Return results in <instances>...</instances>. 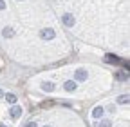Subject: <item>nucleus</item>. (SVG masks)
Instances as JSON below:
<instances>
[{
	"label": "nucleus",
	"mask_w": 130,
	"mask_h": 127,
	"mask_svg": "<svg viewBox=\"0 0 130 127\" xmlns=\"http://www.w3.org/2000/svg\"><path fill=\"white\" fill-rule=\"evenodd\" d=\"M54 35H56V33H54L53 29H43L42 33H40V36H42L43 40H53V38H54Z\"/></svg>",
	"instance_id": "nucleus-2"
},
{
	"label": "nucleus",
	"mask_w": 130,
	"mask_h": 127,
	"mask_svg": "<svg viewBox=\"0 0 130 127\" xmlns=\"http://www.w3.org/2000/svg\"><path fill=\"white\" fill-rule=\"evenodd\" d=\"M63 89L69 91V93H72V91L76 89V82H74V80H67V82L63 84Z\"/></svg>",
	"instance_id": "nucleus-4"
},
{
	"label": "nucleus",
	"mask_w": 130,
	"mask_h": 127,
	"mask_svg": "<svg viewBox=\"0 0 130 127\" xmlns=\"http://www.w3.org/2000/svg\"><path fill=\"white\" fill-rule=\"evenodd\" d=\"M42 89L47 91V93H51V91H54V84H51V82H43V84H42Z\"/></svg>",
	"instance_id": "nucleus-7"
},
{
	"label": "nucleus",
	"mask_w": 130,
	"mask_h": 127,
	"mask_svg": "<svg viewBox=\"0 0 130 127\" xmlns=\"http://www.w3.org/2000/svg\"><path fill=\"white\" fill-rule=\"evenodd\" d=\"M0 127H7V125H4V123H0Z\"/></svg>",
	"instance_id": "nucleus-16"
},
{
	"label": "nucleus",
	"mask_w": 130,
	"mask_h": 127,
	"mask_svg": "<svg viewBox=\"0 0 130 127\" xmlns=\"http://www.w3.org/2000/svg\"><path fill=\"white\" fill-rule=\"evenodd\" d=\"M74 78H76V80H79V82L87 80V71H85V69H76V73H74Z\"/></svg>",
	"instance_id": "nucleus-3"
},
{
	"label": "nucleus",
	"mask_w": 130,
	"mask_h": 127,
	"mask_svg": "<svg viewBox=\"0 0 130 127\" xmlns=\"http://www.w3.org/2000/svg\"><path fill=\"white\" fill-rule=\"evenodd\" d=\"M92 116H94V118H101V116H103V107H96V109L92 111Z\"/></svg>",
	"instance_id": "nucleus-8"
},
{
	"label": "nucleus",
	"mask_w": 130,
	"mask_h": 127,
	"mask_svg": "<svg viewBox=\"0 0 130 127\" xmlns=\"http://www.w3.org/2000/svg\"><path fill=\"white\" fill-rule=\"evenodd\" d=\"M63 24L67 27H72L74 26V17L72 15H63Z\"/></svg>",
	"instance_id": "nucleus-5"
},
{
	"label": "nucleus",
	"mask_w": 130,
	"mask_h": 127,
	"mask_svg": "<svg viewBox=\"0 0 130 127\" xmlns=\"http://www.w3.org/2000/svg\"><path fill=\"white\" fill-rule=\"evenodd\" d=\"M105 60H107L108 64H121V58L114 56V55H107V56H105Z\"/></svg>",
	"instance_id": "nucleus-6"
},
{
	"label": "nucleus",
	"mask_w": 130,
	"mask_h": 127,
	"mask_svg": "<svg viewBox=\"0 0 130 127\" xmlns=\"http://www.w3.org/2000/svg\"><path fill=\"white\" fill-rule=\"evenodd\" d=\"M2 35H4V36H6V38H11V36H13V35H14V31H13V29H11V27H6V29H4V31H2Z\"/></svg>",
	"instance_id": "nucleus-9"
},
{
	"label": "nucleus",
	"mask_w": 130,
	"mask_h": 127,
	"mask_svg": "<svg viewBox=\"0 0 130 127\" xmlns=\"http://www.w3.org/2000/svg\"><path fill=\"white\" fill-rule=\"evenodd\" d=\"M96 125H98V127H110L112 122H110V120H101V122H98Z\"/></svg>",
	"instance_id": "nucleus-11"
},
{
	"label": "nucleus",
	"mask_w": 130,
	"mask_h": 127,
	"mask_svg": "<svg viewBox=\"0 0 130 127\" xmlns=\"http://www.w3.org/2000/svg\"><path fill=\"white\" fill-rule=\"evenodd\" d=\"M6 7V2H4V0H0V9H4Z\"/></svg>",
	"instance_id": "nucleus-15"
},
{
	"label": "nucleus",
	"mask_w": 130,
	"mask_h": 127,
	"mask_svg": "<svg viewBox=\"0 0 130 127\" xmlns=\"http://www.w3.org/2000/svg\"><path fill=\"white\" fill-rule=\"evenodd\" d=\"M43 127H51V125H43Z\"/></svg>",
	"instance_id": "nucleus-18"
},
{
	"label": "nucleus",
	"mask_w": 130,
	"mask_h": 127,
	"mask_svg": "<svg viewBox=\"0 0 130 127\" xmlns=\"http://www.w3.org/2000/svg\"><path fill=\"white\" fill-rule=\"evenodd\" d=\"M118 78H119L121 82H126V80H128V73H126V71H123V73H118Z\"/></svg>",
	"instance_id": "nucleus-12"
},
{
	"label": "nucleus",
	"mask_w": 130,
	"mask_h": 127,
	"mask_svg": "<svg viewBox=\"0 0 130 127\" xmlns=\"http://www.w3.org/2000/svg\"><path fill=\"white\" fill-rule=\"evenodd\" d=\"M24 127H36V123H35V122H29V123H25Z\"/></svg>",
	"instance_id": "nucleus-14"
},
{
	"label": "nucleus",
	"mask_w": 130,
	"mask_h": 127,
	"mask_svg": "<svg viewBox=\"0 0 130 127\" xmlns=\"http://www.w3.org/2000/svg\"><path fill=\"white\" fill-rule=\"evenodd\" d=\"M2 94H4V93H2V91H0V96H2Z\"/></svg>",
	"instance_id": "nucleus-17"
},
{
	"label": "nucleus",
	"mask_w": 130,
	"mask_h": 127,
	"mask_svg": "<svg viewBox=\"0 0 130 127\" xmlns=\"http://www.w3.org/2000/svg\"><path fill=\"white\" fill-rule=\"evenodd\" d=\"M118 104H128V94H123V96H118Z\"/></svg>",
	"instance_id": "nucleus-13"
},
{
	"label": "nucleus",
	"mask_w": 130,
	"mask_h": 127,
	"mask_svg": "<svg viewBox=\"0 0 130 127\" xmlns=\"http://www.w3.org/2000/svg\"><path fill=\"white\" fill-rule=\"evenodd\" d=\"M9 115H11L13 120L20 118V116H22V107H20V105H13V107L9 109Z\"/></svg>",
	"instance_id": "nucleus-1"
},
{
	"label": "nucleus",
	"mask_w": 130,
	"mask_h": 127,
	"mask_svg": "<svg viewBox=\"0 0 130 127\" xmlns=\"http://www.w3.org/2000/svg\"><path fill=\"white\" fill-rule=\"evenodd\" d=\"M6 100H7L9 104H14V102H16V94H13V93H7V94H6Z\"/></svg>",
	"instance_id": "nucleus-10"
}]
</instances>
